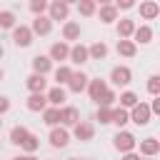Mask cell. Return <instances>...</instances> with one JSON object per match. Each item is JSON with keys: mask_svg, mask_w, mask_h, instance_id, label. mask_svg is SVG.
<instances>
[{"mask_svg": "<svg viewBox=\"0 0 160 160\" xmlns=\"http://www.w3.org/2000/svg\"><path fill=\"white\" fill-rule=\"evenodd\" d=\"M135 145H138V138L130 132V130H118L115 138H112V148L125 155V152H135Z\"/></svg>", "mask_w": 160, "mask_h": 160, "instance_id": "cell-1", "label": "cell"}, {"mask_svg": "<svg viewBox=\"0 0 160 160\" xmlns=\"http://www.w3.org/2000/svg\"><path fill=\"white\" fill-rule=\"evenodd\" d=\"M128 115H130V122H135L138 128H145V125L150 122V118H152V115H150L148 102H142V100H140L135 108H130V110H128Z\"/></svg>", "mask_w": 160, "mask_h": 160, "instance_id": "cell-2", "label": "cell"}, {"mask_svg": "<svg viewBox=\"0 0 160 160\" xmlns=\"http://www.w3.org/2000/svg\"><path fill=\"white\" fill-rule=\"evenodd\" d=\"M48 140H50V145H52L55 150H62V148H68V142H70V130L62 128V125H55V128H50Z\"/></svg>", "mask_w": 160, "mask_h": 160, "instance_id": "cell-3", "label": "cell"}, {"mask_svg": "<svg viewBox=\"0 0 160 160\" xmlns=\"http://www.w3.org/2000/svg\"><path fill=\"white\" fill-rule=\"evenodd\" d=\"M10 32H12V42H15L18 48H30V45H32V38H35V35H32L30 25H15Z\"/></svg>", "mask_w": 160, "mask_h": 160, "instance_id": "cell-4", "label": "cell"}, {"mask_svg": "<svg viewBox=\"0 0 160 160\" xmlns=\"http://www.w3.org/2000/svg\"><path fill=\"white\" fill-rule=\"evenodd\" d=\"M130 80H132V70L128 65H115L110 70V82L115 88H125V85H130Z\"/></svg>", "mask_w": 160, "mask_h": 160, "instance_id": "cell-5", "label": "cell"}, {"mask_svg": "<svg viewBox=\"0 0 160 160\" xmlns=\"http://www.w3.org/2000/svg\"><path fill=\"white\" fill-rule=\"evenodd\" d=\"M68 15H70V2H65V0L48 2V18L50 20H68Z\"/></svg>", "mask_w": 160, "mask_h": 160, "instance_id": "cell-6", "label": "cell"}, {"mask_svg": "<svg viewBox=\"0 0 160 160\" xmlns=\"http://www.w3.org/2000/svg\"><path fill=\"white\" fill-rule=\"evenodd\" d=\"M80 35H82V28H80V22L78 20H65L62 22V42H78L80 40Z\"/></svg>", "mask_w": 160, "mask_h": 160, "instance_id": "cell-7", "label": "cell"}, {"mask_svg": "<svg viewBox=\"0 0 160 160\" xmlns=\"http://www.w3.org/2000/svg\"><path fill=\"white\" fill-rule=\"evenodd\" d=\"M80 122V110L75 105H62L60 108V125L62 128H75Z\"/></svg>", "mask_w": 160, "mask_h": 160, "instance_id": "cell-8", "label": "cell"}, {"mask_svg": "<svg viewBox=\"0 0 160 160\" xmlns=\"http://www.w3.org/2000/svg\"><path fill=\"white\" fill-rule=\"evenodd\" d=\"M72 138H75V140H80V142L92 140V138H95V125H92L90 120H80V122L72 128Z\"/></svg>", "mask_w": 160, "mask_h": 160, "instance_id": "cell-9", "label": "cell"}, {"mask_svg": "<svg viewBox=\"0 0 160 160\" xmlns=\"http://www.w3.org/2000/svg\"><path fill=\"white\" fill-rule=\"evenodd\" d=\"M45 100H48V105H50V108H62V105H65V100H68V90H65V88H60V85H52V88L45 92Z\"/></svg>", "mask_w": 160, "mask_h": 160, "instance_id": "cell-10", "label": "cell"}, {"mask_svg": "<svg viewBox=\"0 0 160 160\" xmlns=\"http://www.w3.org/2000/svg\"><path fill=\"white\" fill-rule=\"evenodd\" d=\"M68 55H70V45L68 42H62V40H58V42H52L50 45V52H48V58L55 62H60V65H65V60H68Z\"/></svg>", "mask_w": 160, "mask_h": 160, "instance_id": "cell-11", "label": "cell"}, {"mask_svg": "<svg viewBox=\"0 0 160 160\" xmlns=\"http://www.w3.org/2000/svg\"><path fill=\"white\" fill-rule=\"evenodd\" d=\"M30 30H32V35H50V30H52V20H50L48 15H38V18H32Z\"/></svg>", "mask_w": 160, "mask_h": 160, "instance_id": "cell-12", "label": "cell"}, {"mask_svg": "<svg viewBox=\"0 0 160 160\" xmlns=\"http://www.w3.org/2000/svg\"><path fill=\"white\" fill-rule=\"evenodd\" d=\"M108 88H110V85H108V80H102V78H92V80H88V88H85V90H88L90 100H95V102H98V100H100V95H102Z\"/></svg>", "mask_w": 160, "mask_h": 160, "instance_id": "cell-13", "label": "cell"}, {"mask_svg": "<svg viewBox=\"0 0 160 160\" xmlns=\"http://www.w3.org/2000/svg\"><path fill=\"white\" fill-rule=\"evenodd\" d=\"M68 60H70L72 65H82V62H88V60H90V58H88V45H82V42L70 45V55H68Z\"/></svg>", "mask_w": 160, "mask_h": 160, "instance_id": "cell-14", "label": "cell"}, {"mask_svg": "<svg viewBox=\"0 0 160 160\" xmlns=\"http://www.w3.org/2000/svg\"><path fill=\"white\" fill-rule=\"evenodd\" d=\"M88 80H90V78H88L82 70H72V78L68 80V90H70V92H82V90L88 88Z\"/></svg>", "mask_w": 160, "mask_h": 160, "instance_id": "cell-15", "label": "cell"}, {"mask_svg": "<svg viewBox=\"0 0 160 160\" xmlns=\"http://www.w3.org/2000/svg\"><path fill=\"white\" fill-rule=\"evenodd\" d=\"M98 18H100V22L110 25V22H115V20L120 18V12L115 10V5H112V2H102V5L98 8Z\"/></svg>", "mask_w": 160, "mask_h": 160, "instance_id": "cell-16", "label": "cell"}, {"mask_svg": "<svg viewBox=\"0 0 160 160\" xmlns=\"http://www.w3.org/2000/svg\"><path fill=\"white\" fill-rule=\"evenodd\" d=\"M25 88L30 90V95H32V92H45V90H48V80H45L42 75L30 72V75L25 78Z\"/></svg>", "mask_w": 160, "mask_h": 160, "instance_id": "cell-17", "label": "cell"}, {"mask_svg": "<svg viewBox=\"0 0 160 160\" xmlns=\"http://www.w3.org/2000/svg\"><path fill=\"white\" fill-rule=\"evenodd\" d=\"M25 108H28L30 112H42V110L48 108L45 92H32V95H28V100H25Z\"/></svg>", "mask_w": 160, "mask_h": 160, "instance_id": "cell-18", "label": "cell"}, {"mask_svg": "<svg viewBox=\"0 0 160 160\" xmlns=\"http://www.w3.org/2000/svg\"><path fill=\"white\" fill-rule=\"evenodd\" d=\"M152 35H155V32H152L150 25H135V32H132L130 40H132L135 45H138V42H140V45H148V42L152 40Z\"/></svg>", "mask_w": 160, "mask_h": 160, "instance_id": "cell-19", "label": "cell"}, {"mask_svg": "<svg viewBox=\"0 0 160 160\" xmlns=\"http://www.w3.org/2000/svg\"><path fill=\"white\" fill-rule=\"evenodd\" d=\"M108 52H110V48H108V42H102V40H95L92 45H88V58H90V60H105Z\"/></svg>", "mask_w": 160, "mask_h": 160, "instance_id": "cell-20", "label": "cell"}, {"mask_svg": "<svg viewBox=\"0 0 160 160\" xmlns=\"http://www.w3.org/2000/svg\"><path fill=\"white\" fill-rule=\"evenodd\" d=\"M50 70H52V60H50L48 55H35V58H32V72H35V75H42V78H45Z\"/></svg>", "mask_w": 160, "mask_h": 160, "instance_id": "cell-21", "label": "cell"}, {"mask_svg": "<svg viewBox=\"0 0 160 160\" xmlns=\"http://www.w3.org/2000/svg\"><path fill=\"white\" fill-rule=\"evenodd\" d=\"M160 152V140L158 138H145L140 140V155L142 158H155Z\"/></svg>", "mask_w": 160, "mask_h": 160, "instance_id": "cell-22", "label": "cell"}, {"mask_svg": "<svg viewBox=\"0 0 160 160\" xmlns=\"http://www.w3.org/2000/svg\"><path fill=\"white\" fill-rule=\"evenodd\" d=\"M115 30H118V38H120V40H130L132 32H135V20H130V18H120Z\"/></svg>", "mask_w": 160, "mask_h": 160, "instance_id": "cell-23", "label": "cell"}, {"mask_svg": "<svg viewBox=\"0 0 160 160\" xmlns=\"http://www.w3.org/2000/svg\"><path fill=\"white\" fill-rule=\"evenodd\" d=\"M158 15H160V5H158L155 0L140 2V18H142V20H155Z\"/></svg>", "mask_w": 160, "mask_h": 160, "instance_id": "cell-24", "label": "cell"}, {"mask_svg": "<svg viewBox=\"0 0 160 160\" xmlns=\"http://www.w3.org/2000/svg\"><path fill=\"white\" fill-rule=\"evenodd\" d=\"M110 122L118 128V130H122L128 122H130V115H128V110H122L120 105L118 108H112V115H110Z\"/></svg>", "mask_w": 160, "mask_h": 160, "instance_id": "cell-25", "label": "cell"}, {"mask_svg": "<svg viewBox=\"0 0 160 160\" xmlns=\"http://www.w3.org/2000/svg\"><path fill=\"white\" fill-rule=\"evenodd\" d=\"M115 50H118V55H120V58H135V52H138V45H135L132 40H118Z\"/></svg>", "mask_w": 160, "mask_h": 160, "instance_id": "cell-26", "label": "cell"}, {"mask_svg": "<svg viewBox=\"0 0 160 160\" xmlns=\"http://www.w3.org/2000/svg\"><path fill=\"white\" fill-rule=\"evenodd\" d=\"M118 100H120V108H122V110H130V108H135V105L140 102V95L132 92V90H122Z\"/></svg>", "mask_w": 160, "mask_h": 160, "instance_id": "cell-27", "label": "cell"}, {"mask_svg": "<svg viewBox=\"0 0 160 160\" xmlns=\"http://www.w3.org/2000/svg\"><path fill=\"white\" fill-rule=\"evenodd\" d=\"M40 115H42V122H45L48 128L60 125V108H50V105H48V108H45Z\"/></svg>", "mask_w": 160, "mask_h": 160, "instance_id": "cell-28", "label": "cell"}, {"mask_svg": "<svg viewBox=\"0 0 160 160\" xmlns=\"http://www.w3.org/2000/svg\"><path fill=\"white\" fill-rule=\"evenodd\" d=\"M72 78V68L70 65H58L55 68V82L62 88V85H68V80Z\"/></svg>", "mask_w": 160, "mask_h": 160, "instance_id": "cell-29", "label": "cell"}, {"mask_svg": "<svg viewBox=\"0 0 160 160\" xmlns=\"http://www.w3.org/2000/svg\"><path fill=\"white\" fill-rule=\"evenodd\" d=\"M28 135H30V130H28L25 125H15V128L10 130V142H12V145H22Z\"/></svg>", "mask_w": 160, "mask_h": 160, "instance_id": "cell-30", "label": "cell"}, {"mask_svg": "<svg viewBox=\"0 0 160 160\" xmlns=\"http://www.w3.org/2000/svg\"><path fill=\"white\" fill-rule=\"evenodd\" d=\"M78 12H80L82 18H92V15L98 12V2H95V0H80V2H78Z\"/></svg>", "mask_w": 160, "mask_h": 160, "instance_id": "cell-31", "label": "cell"}, {"mask_svg": "<svg viewBox=\"0 0 160 160\" xmlns=\"http://www.w3.org/2000/svg\"><path fill=\"white\" fill-rule=\"evenodd\" d=\"M15 25H18L15 12H12V10H0V28H2V30H12Z\"/></svg>", "mask_w": 160, "mask_h": 160, "instance_id": "cell-32", "label": "cell"}, {"mask_svg": "<svg viewBox=\"0 0 160 160\" xmlns=\"http://www.w3.org/2000/svg\"><path fill=\"white\" fill-rule=\"evenodd\" d=\"M20 148H22V150H25V155H35V152H38V148H40V138H38V135H32V132H30V135H28V138H25V142H22V145H20Z\"/></svg>", "mask_w": 160, "mask_h": 160, "instance_id": "cell-33", "label": "cell"}, {"mask_svg": "<svg viewBox=\"0 0 160 160\" xmlns=\"http://www.w3.org/2000/svg\"><path fill=\"white\" fill-rule=\"evenodd\" d=\"M115 100H118V95H115V90L112 88H108L102 95H100V100H98V105L100 108H115Z\"/></svg>", "mask_w": 160, "mask_h": 160, "instance_id": "cell-34", "label": "cell"}, {"mask_svg": "<svg viewBox=\"0 0 160 160\" xmlns=\"http://www.w3.org/2000/svg\"><path fill=\"white\" fill-rule=\"evenodd\" d=\"M110 115H112V108H100V105H98V110H95V120H98L100 125H110Z\"/></svg>", "mask_w": 160, "mask_h": 160, "instance_id": "cell-35", "label": "cell"}, {"mask_svg": "<svg viewBox=\"0 0 160 160\" xmlns=\"http://www.w3.org/2000/svg\"><path fill=\"white\" fill-rule=\"evenodd\" d=\"M30 12L38 18V15H45L48 12V0H30Z\"/></svg>", "mask_w": 160, "mask_h": 160, "instance_id": "cell-36", "label": "cell"}, {"mask_svg": "<svg viewBox=\"0 0 160 160\" xmlns=\"http://www.w3.org/2000/svg\"><path fill=\"white\" fill-rule=\"evenodd\" d=\"M148 92H150L152 98L160 95V75H150V78H148Z\"/></svg>", "mask_w": 160, "mask_h": 160, "instance_id": "cell-37", "label": "cell"}, {"mask_svg": "<svg viewBox=\"0 0 160 160\" xmlns=\"http://www.w3.org/2000/svg\"><path fill=\"white\" fill-rule=\"evenodd\" d=\"M112 5H115V10H118V12H120V10H132V8H135V2H132V0H118V2H112Z\"/></svg>", "mask_w": 160, "mask_h": 160, "instance_id": "cell-38", "label": "cell"}, {"mask_svg": "<svg viewBox=\"0 0 160 160\" xmlns=\"http://www.w3.org/2000/svg\"><path fill=\"white\" fill-rule=\"evenodd\" d=\"M148 108H150V115H158V112H160V95H158V98H155Z\"/></svg>", "mask_w": 160, "mask_h": 160, "instance_id": "cell-39", "label": "cell"}, {"mask_svg": "<svg viewBox=\"0 0 160 160\" xmlns=\"http://www.w3.org/2000/svg\"><path fill=\"white\" fill-rule=\"evenodd\" d=\"M8 110H10V100H8L5 95H0V115H5Z\"/></svg>", "mask_w": 160, "mask_h": 160, "instance_id": "cell-40", "label": "cell"}, {"mask_svg": "<svg viewBox=\"0 0 160 160\" xmlns=\"http://www.w3.org/2000/svg\"><path fill=\"white\" fill-rule=\"evenodd\" d=\"M120 160H140V155H138V152H125Z\"/></svg>", "mask_w": 160, "mask_h": 160, "instance_id": "cell-41", "label": "cell"}, {"mask_svg": "<svg viewBox=\"0 0 160 160\" xmlns=\"http://www.w3.org/2000/svg\"><path fill=\"white\" fill-rule=\"evenodd\" d=\"M12 160H38L35 155H18V158H12Z\"/></svg>", "mask_w": 160, "mask_h": 160, "instance_id": "cell-42", "label": "cell"}, {"mask_svg": "<svg viewBox=\"0 0 160 160\" xmlns=\"http://www.w3.org/2000/svg\"><path fill=\"white\" fill-rule=\"evenodd\" d=\"M2 55H5V48H2V45H0V60H2Z\"/></svg>", "mask_w": 160, "mask_h": 160, "instance_id": "cell-43", "label": "cell"}, {"mask_svg": "<svg viewBox=\"0 0 160 160\" xmlns=\"http://www.w3.org/2000/svg\"><path fill=\"white\" fill-rule=\"evenodd\" d=\"M2 78H5V70H2V68H0V80H2Z\"/></svg>", "mask_w": 160, "mask_h": 160, "instance_id": "cell-44", "label": "cell"}, {"mask_svg": "<svg viewBox=\"0 0 160 160\" xmlns=\"http://www.w3.org/2000/svg\"><path fill=\"white\" fill-rule=\"evenodd\" d=\"M140 160H152V158H140Z\"/></svg>", "mask_w": 160, "mask_h": 160, "instance_id": "cell-45", "label": "cell"}, {"mask_svg": "<svg viewBox=\"0 0 160 160\" xmlns=\"http://www.w3.org/2000/svg\"><path fill=\"white\" fill-rule=\"evenodd\" d=\"M68 160H80V158H68Z\"/></svg>", "mask_w": 160, "mask_h": 160, "instance_id": "cell-46", "label": "cell"}, {"mask_svg": "<svg viewBox=\"0 0 160 160\" xmlns=\"http://www.w3.org/2000/svg\"><path fill=\"white\" fill-rule=\"evenodd\" d=\"M0 125H2V120H0Z\"/></svg>", "mask_w": 160, "mask_h": 160, "instance_id": "cell-47", "label": "cell"}]
</instances>
